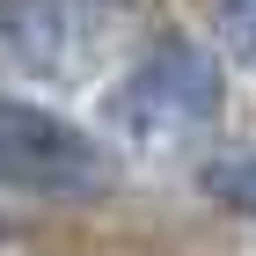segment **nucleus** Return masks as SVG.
<instances>
[{"mask_svg": "<svg viewBox=\"0 0 256 256\" xmlns=\"http://www.w3.org/2000/svg\"><path fill=\"white\" fill-rule=\"evenodd\" d=\"M220 110H227L220 59L198 37H161L102 96V132H118L124 146H190L220 124Z\"/></svg>", "mask_w": 256, "mask_h": 256, "instance_id": "f257e3e1", "label": "nucleus"}, {"mask_svg": "<svg viewBox=\"0 0 256 256\" xmlns=\"http://www.w3.org/2000/svg\"><path fill=\"white\" fill-rule=\"evenodd\" d=\"M118 183L110 139L80 132L74 118L44 110V102L0 96V190L30 198H102Z\"/></svg>", "mask_w": 256, "mask_h": 256, "instance_id": "f03ea898", "label": "nucleus"}, {"mask_svg": "<svg viewBox=\"0 0 256 256\" xmlns=\"http://www.w3.org/2000/svg\"><path fill=\"white\" fill-rule=\"evenodd\" d=\"M102 15H110V0H0V44L22 66L74 74L88 44L102 37Z\"/></svg>", "mask_w": 256, "mask_h": 256, "instance_id": "7ed1b4c3", "label": "nucleus"}, {"mask_svg": "<svg viewBox=\"0 0 256 256\" xmlns=\"http://www.w3.org/2000/svg\"><path fill=\"white\" fill-rule=\"evenodd\" d=\"M198 190L212 198L220 212L256 220V146H249V154H212L205 168H198Z\"/></svg>", "mask_w": 256, "mask_h": 256, "instance_id": "20e7f679", "label": "nucleus"}, {"mask_svg": "<svg viewBox=\"0 0 256 256\" xmlns=\"http://www.w3.org/2000/svg\"><path fill=\"white\" fill-rule=\"evenodd\" d=\"M220 30L234 44V59L256 66V0H220Z\"/></svg>", "mask_w": 256, "mask_h": 256, "instance_id": "39448f33", "label": "nucleus"}, {"mask_svg": "<svg viewBox=\"0 0 256 256\" xmlns=\"http://www.w3.org/2000/svg\"><path fill=\"white\" fill-rule=\"evenodd\" d=\"M0 242H8V220H0Z\"/></svg>", "mask_w": 256, "mask_h": 256, "instance_id": "423d86ee", "label": "nucleus"}]
</instances>
